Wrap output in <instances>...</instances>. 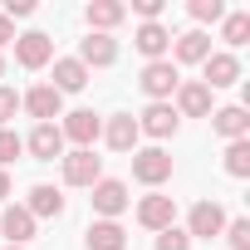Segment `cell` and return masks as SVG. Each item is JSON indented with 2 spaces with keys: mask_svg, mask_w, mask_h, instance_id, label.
Listing matches in <instances>:
<instances>
[{
  "mask_svg": "<svg viewBox=\"0 0 250 250\" xmlns=\"http://www.w3.org/2000/svg\"><path fill=\"white\" fill-rule=\"evenodd\" d=\"M88 201H93V221H118L123 211L133 206L128 182H118V177H98V182L88 187Z\"/></svg>",
  "mask_w": 250,
  "mask_h": 250,
  "instance_id": "cell-1",
  "label": "cell"
},
{
  "mask_svg": "<svg viewBox=\"0 0 250 250\" xmlns=\"http://www.w3.org/2000/svg\"><path fill=\"white\" fill-rule=\"evenodd\" d=\"M177 83H182V69H177L172 59H152V64H143V74H138V88L147 93V103H172Z\"/></svg>",
  "mask_w": 250,
  "mask_h": 250,
  "instance_id": "cell-2",
  "label": "cell"
},
{
  "mask_svg": "<svg viewBox=\"0 0 250 250\" xmlns=\"http://www.w3.org/2000/svg\"><path fill=\"white\" fill-rule=\"evenodd\" d=\"M133 182H143L147 191H162L172 182V152L167 147H138L133 152Z\"/></svg>",
  "mask_w": 250,
  "mask_h": 250,
  "instance_id": "cell-3",
  "label": "cell"
},
{
  "mask_svg": "<svg viewBox=\"0 0 250 250\" xmlns=\"http://www.w3.org/2000/svg\"><path fill=\"white\" fill-rule=\"evenodd\" d=\"M59 177H64V187L88 191V187L103 177V157H93V147H69V152L59 157Z\"/></svg>",
  "mask_w": 250,
  "mask_h": 250,
  "instance_id": "cell-4",
  "label": "cell"
},
{
  "mask_svg": "<svg viewBox=\"0 0 250 250\" xmlns=\"http://www.w3.org/2000/svg\"><path fill=\"white\" fill-rule=\"evenodd\" d=\"M226 221H230V216H226V206H221L216 196H206V201H196V206L187 211V226H182V230H187L191 240H221Z\"/></svg>",
  "mask_w": 250,
  "mask_h": 250,
  "instance_id": "cell-5",
  "label": "cell"
},
{
  "mask_svg": "<svg viewBox=\"0 0 250 250\" xmlns=\"http://www.w3.org/2000/svg\"><path fill=\"white\" fill-rule=\"evenodd\" d=\"M138 118V133L143 138H152V147H162L167 138H177V128H182V118H177V108L172 103H147L143 113H133Z\"/></svg>",
  "mask_w": 250,
  "mask_h": 250,
  "instance_id": "cell-6",
  "label": "cell"
},
{
  "mask_svg": "<svg viewBox=\"0 0 250 250\" xmlns=\"http://www.w3.org/2000/svg\"><path fill=\"white\" fill-rule=\"evenodd\" d=\"M133 216H138V226L143 230H167V226H177V201L167 196V191H147V196H138V206H133Z\"/></svg>",
  "mask_w": 250,
  "mask_h": 250,
  "instance_id": "cell-7",
  "label": "cell"
},
{
  "mask_svg": "<svg viewBox=\"0 0 250 250\" xmlns=\"http://www.w3.org/2000/svg\"><path fill=\"white\" fill-rule=\"evenodd\" d=\"M15 64L20 69H49L54 64V40L44 35V30H25V35H15Z\"/></svg>",
  "mask_w": 250,
  "mask_h": 250,
  "instance_id": "cell-8",
  "label": "cell"
},
{
  "mask_svg": "<svg viewBox=\"0 0 250 250\" xmlns=\"http://www.w3.org/2000/svg\"><path fill=\"white\" fill-rule=\"evenodd\" d=\"M59 133H64V143H74V147H93V143L103 138V118H98L93 108H74V113L59 118Z\"/></svg>",
  "mask_w": 250,
  "mask_h": 250,
  "instance_id": "cell-9",
  "label": "cell"
},
{
  "mask_svg": "<svg viewBox=\"0 0 250 250\" xmlns=\"http://www.w3.org/2000/svg\"><path fill=\"white\" fill-rule=\"evenodd\" d=\"M245 79V69H240V59L230 54V49H211L206 54V64H201V83L216 93V88H230V83H240Z\"/></svg>",
  "mask_w": 250,
  "mask_h": 250,
  "instance_id": "cell-10",
  "label": "cell"
},
{
  "mask_svg": "<svg viewBox=\"0 0 250 250\" xmlns=\"http://www.w3.org/2000/svg\"><path fill=\"white\" fill-rule=\"evenodd\" d=\"M25 152H30L35 162H59V157L69 152V143H64V133H59V123H35L30 138H25Z\"/></svg>",
  "mask_w": 250,
  "mask_h": 250,
  "instance_id": "cell-11",
  "label": "cell"
},
{
  "mask_svg": "<svg viewBox=\"0 0 250 250\" xmlns=\"http://www.w3.org/2000/svg\"><path fill=\"white\" fill-rule=\"evenodd\" d=\"M20 108H25L35 123H59V118H64V93H54L49 83H35V88L20 93Z\"/></svg>",
  "mask_w": 250,
  "mask_h": 250,
  "instance_id": "cell-12",
  "label": "cell"
},
{
  "mask_svg": "<svg viewBox=\"0 0 250 250\" xmlns=\"http://www.w3.org/2000/svg\"><path fill=\"white\" fill-rule=\"evenodd\" d=\"M172 108H177V118H211L216 103H211V88L201 79H182L172 93Z\"/></svg>",
  "mask_w": 250,
  "mask_h": 250,
  "instance_id": "cell-13",
  "label": "cell"
},
{
  "mask_svg": "<svg viewBox=\"0 0 250 250\" xmlns=\"http://www.w3.org/2000/svg\"><path fill=\"white\" fill-rule=\"evenodd\" d=\"M206 54H211V35H206V30H182V35H172V54H167V59H172L177 69H182V64H196V69H201Z\"/></svg>",
  "mask_w": 250,
  "mask_h": 250,
  "instance_id": "cell-14",
  "label": "cell"
},
{
  "mask_svg": "<svg viewBox=\"0 0 250 250\" xmlns=\"http://www.w3.org/2000/svg\"><path fill=\"white\" fill-rule=\"evenodd\" d=\"M74 59H79L88 74H93V69H113V64H118V40H113V35H83Z\"/></svg>",
  "mask_w": 250,
  "mask_h": 250,
  "instance_id": "cell-15",
  "label": "cell"
},
{
  "mask_svg": "<svg viewBox=\"0 0 250 250\" xmlns=\"http://www.w3.org/2000/svg\"><path fill=\"white\" fill-rule=\"evenodd\" d=\"M20 206H25L35 221H59L69 201H64V191H59V187H49V182H35V187H30V196H25Z\"/></svg>",
  "mask_w": 250,
  "mask_h": 250,
  "instance_id": "cell-16",
  "label": "cell"
},
{
  "mask_svg": "<svg viewBox=\"0 0 250 250\" xmlns=\"http://www.w3.org/2000/svg\"><path fill=\"white\" fill-rule=\"evenodd\" d=\"M138 118L133 113H108L103 118V143L113 147V152H138Z\"/></svg>",
  "mask_w": 250,
  "mask_h": 250,
  "instance_id": "cell-17",
  "label": "cell"
},
{
  "mask_svg": "<svg viewBox=\"0 0 250 250\" xmlns=\"http://www.w3.org/2000/svg\"><path fill=\"white\" fill-rule=\"evenodd\" d=\"M83 20H88V35H113L123 20H128V5H123V0H88Z\"/></svg>",
  "mask_w": 250,
  "mask_h": 250,
  "instance_id": "cell-18",
  "label": "cell"
},
{
  "mask_svg": "<svg viewBox=\"0 0 250 250\" xmlns=\"http://www.w3.org/2000/svg\"><path fill=\"white\" fill-rule=\"evenodd\" d=\"M211 133L226 138V143H240L250 138V113L240 103H226V108H211Z\"/></svg>",
  "mask_w": 250,
  "mask_h": 250,
  "instance_id": "cell-19",
  "label": "cell"
},
{
  "mask_svg": "<svg viewBox=\"0 0 250 250\" xmlns=\"http://www.w3.org/2000/svg\"><path fill=\"white\" fill-rule=\"evenodd\" d=\"M133 44H138V54L152 64V59H167L172 54V30L162 25V20H152V25H138L133 30Z\"/></svg>",
  "mask_w": 250,
  "mask_h": 250,
  "instance_id": "cell-20",
  "label": "cell"
},
{
  "mask_svg": "<svg viewBox=\"0 0 250 250\" xmlns=\"http://www.w3.org/2000/svg\"><path fill=\"white\" fill-rule=\"evenodd\" d=\"M35 230H40V221L15 201V206H5V211H0V235H5L10 245H30L35 240Z\"/></svg>",
  "mask_w": 250,
  "mask_h": 250,
  "instance_id": "cell-21",
  "label": "cell"
},
{
  "mask_svg": "<svg viewBox=\"0 0 250 250\" xmlns=\"http://www.w3.org/2000/svg\"><path fill=\"white\" fill-rule=\"evenodd\" d=\"M83 250H128V230H123V221H88Z\"/></svg>",
  "mask_w": 250,
  "mask_h": 250,
  "instance_id": "cell-22",
  "label": "cell"
},
{
  "mask_svg": "<svg viewBox=\"0 0 250 250\" xmlns=\"http://www.w3.org/2000/svg\"><path fill=\"white\" fill-rule=\"evenodd\" d=\"M88 79H93V74L69 54V59H54V83H49V88H54V93H83Z\"/></svg>",
  "mask_w": 250,
  "mask_h": 250,
  "instance_id": "cell-23",
  "label": "cell"
},
{
  "mask_svg": "<svg viewBox=\"0 0 250 250\" xmlns=\"http://www.w3.org/2000/svg\"><path fill=\"white\" fill-rule=\"evenodd\" d=\"M221 40H226L230 54H235V49L250 40V10H226V15H221Z\"/></svg>",
  "mask_w": 250,
  "mask_h": 250,
  "instance_id": "cell-24",
  "label": "cell"
},
{
  "mask_svg": "<svg viewBox=\"0 0 250 250\" xmlns=\"http://www.w3.org/2000/svg\"><path fill=\"white\" fill-rule=\"evenodd\" d=\"M221 167H226V177L245 182V177H250V138H240V143H226V152H221Z\"/></svg>",
  "mask_w": 250,
  "mask_h": 250,
  "instance_id": "cell-25",
  "label": "cell"
},
{
  "mask_svg": "<svg viewBox=\"0 0 250 250\" xmlns=\"http://www.w3.org/2000/svg\"><path fill=\"white\" fill-rule=\"evenodd\" d=\"M187 15L196 20V30H201V25H221L226 0H191V5H187Z\"/></svg>",
  "mask_w": 250,
  "mask_h": 250,
  "instance_id": "cell-26",
  "label": "cell"
},
{
  "mask_svg": "<svg viewBox=\"0 0 250 250\" xmlns=\"http://www.w3.org/2000/svg\"><path fill=\"white\" fill-rule=\"evenodd\" d=\"M221 235H226V245H230V250H250V216H230Z\"/></svg>",
  "mask_w": 250,
  "mask_h": 250,
  "instance_id": "cell-27",
  "label": "cell"
},
{
  "mask_svg": "<svg viewBox=\"0 0 250 250\" xmlns=\"http://www.w3.org/2000/svg\"><path fill=\"white\" fill-rule=\"evenodd\" d=\"M20 152H25V138H20L15 128H0V167L10 172V162H15Z\"/></svg>",
  "mask_w": 250,
  "mask_h": 250,
  "instance_id": "cell-28",
  "label": "cell"
},
{
  "mask_svg": "<svg viewBox=\"0 0 250 250\" xmlns=\"http://www.w3.org/2000/svg\"><path fill=\"white\" fill-rule=\"evenodd\" d=\"M152 250H191V235H187L182 226H167V230H157Z\"/></svg>",
  "mask_w": 250,
  "mask_h": 250,
  "instance_id": "cell-29",
  "label": "cell"
},
{
  "mask_svg": "<svg viewBox=\"0 0 250 250\" xmlns=\"http://www.w3.org/2000/svg\"><path fill=\"white\" fill-rule=\"evenodd\" d=\"M162 10H167V0H133V5H128V15H138L143 25L162 20Z\"/></svg>",
  "mask_w": 250,
  "mask_h": 250,
  "instance_id": "cell-30",
  "label": "cell"
},
{
  "mask_svg": "<svg viewBox=\"0 0 250 250\" xmlns=\"http://www.w3.org/2000/svg\"><path fill=\"white\" fill-rule=\"evenodd\" d=\"M20 113V93L10 83H0V128H10V118Z\"/></svg>",
  "mask_w": 250,
  "mask_h": 250,
  "instance_id": "cell-31",
  "label": "cell"
},
{
  "mask_svg": "<svg viewBox=\"0 0 250 250\" xmlns=\"http://www.w3.org/2000/svg\"><path fill=\"white\" fill-rule=\"evenodd\" d=\"M5 44H15V25H10L5 15H0V49H5Z\"/></svg>",
  "mask_w": 250,
  "mask_h": 250,
  "instance_id": "cell-32",
  "label": "cell"
},
{
  "mask_svg": "<svg viewBox=\"0 0 250 250\" xmlns=\"http://www.w3.org/2000/svg\"><path fill=\"white\" fill-rule=\"evenodd\" d=\"M10 191H15V182H10V172H5V167H0V201H5Z\"/></svg>",
  "mask_w": 250,
  "mask_h": 250,
  "instance_id": "cell-33",
  "label": "cell"
},
{
  "mask_svg": "<svg viewBox=\"0 0 250 250\" xmlns=\"http://www.w3.org/2000/svg\"><path fill=\"white\" fill-rule=\"evenodd\" d=\"M0 79H5V54H0Z\"/></svg>",
  "mask_w": 250,
  "mask_h": 250,
  "instance_id": "cell-34",
  "label": "cell"
},
{
  "mask_svg": "<svg viewBox=\"0 0 250 250\" xmlns=\"http://www.w3.org/2000/svg\"><path fill=\"white\" fill-rule=\"evenodd\" d=\"M0 250H25V245H0Z\"/></svg>",
  "mask_w": 250,
  "mask_h": 250,
  "instance_id": "cell-35",
  "label": "cell"
}]
</instances>
